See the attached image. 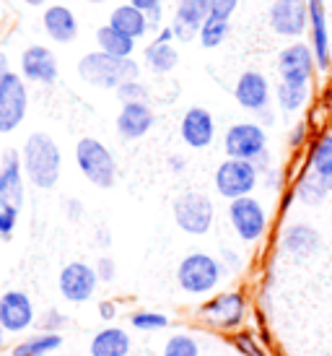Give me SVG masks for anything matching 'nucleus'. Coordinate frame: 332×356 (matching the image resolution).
I'll list each match as a JSON object with an SVG mask.
<instances>
[{
	"instance_id": "22",
	"label": "nucleus",
	"mask_w": 332,
	"mask_h": 356,
	"mask_svg": "<svg viewBox=\"0 0 332 356\" xmlns=\"http://www.w3.org/2000/svg\"><path fill=\"white\" fill-rule=\"evenodd\" d=\"M0 200L10 206H24V164L21 151H3L0 156Z\"/></svg>"
},
{
	"instance_id": "20",
	"label": "nucleus",
	"mask_w": 332,
	"mask_h": 356,
	"mask_svg": "<svg viewBox=\"0 0 332 356\" xmlns=\"http://www.w3.org/2000/svg\"><path fill=\"white\" fill-rule=\"evenodd\" d=\"M179 136L190 149H208L215 140V120L206 107H190L182 115Z\"/></svg>"
},
{
	"instance_id": "3",
	"label": "nucleus",
	"mask_w": 332,
	"mask_h": 356,
	"mask_svg": "<svg viewBox=\"0 0 332 356\" xmlns=\"http://www.w3.org/2000/svg\"><path fill=\"white\" fill-rule=\"evenodd\" d=\"M226 268L218 257L208 252H190L176 266V284L190 297H208L224 281Z\"/></svg>"
},
{
	"instance_id": "8",
	"label": "nucleus",
	"mask_w": 332,
	"mask_h": 356,
	"mask_svg": "<svg viewBox=\"0 0 332 356\" xmlns=\"http://www.w3.org/2000/svg\"><path fill=\"white\" fill-rule=\"evenodd\" d=\"M229 224L234 229V234L244 245H254L267 234V227H270V216L260 200L254 195H247V198H236L229 200Z\"/></svg>"
},
{
	"instance_id": "49",
	"label": "nucleus",
	"mask_w": 332,
	"mask_h": 356,
	"mask_svg": "<svg viewBox=\"0 0 332 356\" xmlns=\"http://www.w3.org/2000/svg\"><path fill=\"white\" fill-rule=\"evenodd\" d=\"M10 73H13V70H10V65H8V58H6V52H0V83L8 79Z\"/></svg>"
},
{
	"instance_id": "2",
	"label": "nucleus",
	"mask_w": 332,
	"mask_h": 356,
	"mask_svg": "<svg viewBox=\"0 0 332 356\" xmlns=\"http://www.w3.org/2000/svg\"><path fill=\"white\" fill-rule=\"evenodd\" d=\"M78 76L83 83L88 86H97V89H117L119 83L125 81H133L140 76V65L138 60L133 58H115V55H107L101 50L86 52L83 58L78 60Z\"/></svg>"
},
{
	"instance_id": "26",
	"label": "nucleus",
	"mask_w": 332,
	"mask_h": 356,
	"mask_svg": "<svg viewBox=\"0 0 332 356\" xmlns=\"http://www.w3.org/2000/svg\"><path fill=\"white\" fill-rule=\"evenodd\" d=\"M109 24L115 26L117 31L133 37V40H143L148 34V19L146 10L135 8L133 3H122L117 8L109 13Z\"/></svg>"
},
{
	"instance_id": "32",
	"label": "nucleus",
	"mask_w": 332,
	"mask_h": 356,
	"mask_svg": "<svg viewBox=\"0 0 332 356\" xmlns=\"http://www.w3.org/2000/svg\"><path fill=\"white\" fill-rule=\"evenodd\" d=\"M229 31H231L229 19H218V16L210 13L206 19V24H203V29H200V34H197V40H200V44H203L206 50H215V47H221L226 42Z\"/></svg>"
},
{
	"instance_id": "30",
	"label": "nucleus",
	"mask_w": 332,
	"mask_h": 356,
	"mask_svg": "<svg viewBox=\"0 0 332 356\" xmlns=\"http://www.w3.org/2000/svg\"><path fill=\"white\" fill-rule=\"evenodd\" d=\"M309 102V86H296V83H285L278 81L275 86V104L283 115H296L301 112Z\"/></svg>"
},
{
	"instance_id": "43",
	"label": "nucleus",
	"mask_w": 332,
	"mask_h": 356,
	"mask_svg": "<svg viewBox=\"0 0 332 356\" xmlns=\"http://www.w3.org/2000/svg\"><path fill=\"white\" fill-rule=\"evenodd\" d=\"M263 179H265V188L267 190H281L283 188V172L281 169H267L263 175Z\"/></svg>"
},
{
	"instance_id": "16",
	"label": "nucleus",
	"mask_w": 332,
	"mask_h": 356,
	"mask_svg": "<svg viewBox=\"0 0 332 356\" xmlns=\"http://www.w3.org/2000/svg\"><path fill=\"white\" fill-rule=\"evenodd\" d=\"M309 44H312L317 70L327 73L332 65V40L327 29V8L324 0H309Z\"/></svg>"
},
{
	"instance_id": "11",
	"label": "nucleus",
	"mask_w": 332,
	"mask_h": 356,
	"mask_svg": "<svg viewBox=\"0 0 332 356\" xmlns=\"http://www.w3.org/2000/svg\"><path fill=\"white\" fill-rule=\"evenodd\" d=\"M29 109V91L26 79L19 73H10L0 83V136H8L19 128Z\"/></svg>"
},
{
	"instance_id": "27",
	"label": "nucleus",
	"mask_w": 332,
	"mask_h": 356,
	"mask_svg": "<svg viewBox=\"0 0 332 356\" xmlns=\"http://www.w3.org/2000/svg\"><path fill=\"white\" fill-rule=\"evenodd\" d=\"M63 348V333H34L10 348V356H47Z\"/></svg>"
},
{
	"instance_id": "28",
	"label": "nucleus",
	"mask_w": 332,
	"mask_h": 356,
	"mask_svg": "<svg viewBox=\"0 0 332 356\" xmlns=\"http://www.w3.org/2000/svg\"><path fill=\"white\" fill-rule=\"evenodd\" d=\"M143 60H146V65L153 73L158 76H166V73H172L176 68V63H179V52L172 42H151L146 44V50H143Z\"/></svg>"
},
{
	"instance_id": "54",
	"label": "nucleus",
	"mask_w": 332,
	"mask_h": 356,
	"mask_svg": "<svg viewBox=\"0 0 332 356\" xmlns=\"http://www.w3.org/2000/svg\"><path fill=\"white\" fill-rule=\"evenodd\" d=\"M270 3H273V0H270Z\"/></svg>"
},
{
	"instance_id": "45",
	"label": "nucleus",
	"mask_w": 332,
	"mask_h": 356,
	"mask_svg": "<svg viewBox=\"0 0 332 356\" xmlns=\"http://www.w3.org/2000/svg\"><path fill=\"white\" fill-rule=\"evenodd\" d=\"M257 122H260L263 128H270V125H275V112L270 107L260 109V112H257Z\"/></svg>"
},
{
	"instance_id": "55",
	"label": "nucleus",
	"mask_w": 332,
	"mask_h": 356,
	"mask_svg": "<svg viewBox=\"0 0 332 356\" xmlns=\"http://www.w3.org/2000/svg\"><path fill=\"white\" fill-rule=\"evenodd\" d=\"M63 356H65V354H63Z\"/></svg>"
},
{
	"instance_id": "48",
	"label": "nucleus",
	"mask_w": 332,
	"mask_h": 356,
	"mask_svg": "<svg viewBox=\"0 0 332 356\" xmlns=\"http://www.w3.org/2000/svg\"><path fill=\"white\" fill-rule=\"evenodd\" d=\"M176 37H174V29H172V24L169 26H161L158 29V34H156V42H174Z\"/></svg>"
},
{
	"instance_id": "50",
	"label": "nucleus",
	"mask_w": 332,
	"mask_h": 356,
	"mask_svg": "<svg viewBox=\"0 0 332 356\" xmlns=\"http://www.w3.org/2000/svg\"><path fill=\"white\" fill-rule=\"evenodd\" d=\"M169 167H172V172H182V169H185V159H182V156H169Z\"/></svg>"
},
{
	"instance_id": "13",
	"label": "nucleus",
	"mask_w": 332,
	"mask_h": 356,
	"mask_svg": "<svg viewBox=\"0 0 332 356\" xmlns=\"http://www.w3.org/2000/svg\"><path fill=\"white\" fill-rule=\"evenodd\" d=\"M317 70V60H314L312 44L309 42H291L288 47L281 50L278 55V76L285 83H296V86H309Z\"/></svg>"
},
{
	"instance_id": "17",
	"label": "nucleus",
	"mask_w": 332,
	"mask_h": 356,
	"mask_svg": "<svg viewBox=\"0 0 332 356\" xmlns=\"http://www.w3.org/2000/svg\"><path fill=\"white\" fill-rule=\"evenodd\" d=\"M270 97H273V89H270V81L265 79V73L260 70H244L239 79H236L234 86V99L239 102V107L247 109V112H260V109L270 107Z\"/></svg>"
},
{
	"instance_id": "19",
	"label": "nucleus",
	"mask_w": 332,
	"mask_h": 356,
	"mask_svg": "<svg viewBox=\"0 0 332 356\" xmlns=\"http://www.w3.org/2000/svg\"><path fill=\"white\" fill-rule=\"evenodd\" d=\"M153 122H156V115H153L148 102H130V104L119 107L115 128H117V136L122 140H138L151 133Z\"/></svg>"
},
{
	"instance_id": "51",
	"label": "nucleus",
	"mask_w": 332,
	"mask_h": 356,
	"mask_svg": "<svg viewBox=\"0 0 332 356\" xmlns=\"http://www.w3.org/2000/svg\"><path fill=\"white\" fill-rule=\"evenodd\" d=\"M21 3H26V6H34V8H37V6H44L47 0H21Z\"/></svg>"
},
{
	"instance_id": "4",
	"label": "nucleus",
	"mask_w": 332,
	"mask_h": 356,
	"mask_svg": "<svg viewBox=\"0 0 332 356\" xmlns=\"http://www.w3.org/2000/svg\"><path fill=\"white\" fill-rule=\"evenodd\" d=\"M247 312H249V302L244 291L239 289L221 291L197 307V317L215 330H239L244 325Z\"/></svg>"
},
{
	"instance_id": "40",
	"label": "nucleus",
	"mask_w": 332,
	"mask_h": 356,
	"mask_svg": "<svg viewBox=\"0 0 332 356\" xmlns=\"http://www.w3.org/2000/svg\"><path fill=\"white\" fill-rule=\"evenodd\" d=\"M210 3V13L218 19H231L234 10L239 8V0H208Z\"/></svg>"
},
{
	"instance_id": "29",
	"label": "nucleus",
	"mask_w": 332,
	"mask_h": 356,
	"mask_svg": "<svg viewBox=\"0 0 332 356\" xmlns=\"http://www.w3.org/2000/svg\"><path fill=\"white\" fill-rule=\"evenodd\" d=\"M97 47L101 52H107V55H115V58H133L135 40L117 31L112 24H107V26H99L97 29Z\"/></svg>"
},
{
	"instance_id": "38",
	"label": "nucleus",
	"mask_w": 332,
	"mask_h": 356,
	"mask_svg": "<svg viewBox=\"0 0 332 356\" xmlns=\"http://www.w3.org/2000/svg\"><path fill=\"white\" fill-rule=\"evenodd\" d=\"M306 140H309V122L306 120H299L291 130H288V149H301L306 146Z\"/></svg>"
},
{
	"instance_id": "1",
	"label": "nucleus",
	"mask_w": 332,
	"mask_h": 356,
	"mask_svg": "<svg viewBox=\"0 0 332 356\" xmlns=\"http://www.w3.org/2000/svg\"><path fill=\"white\" fill-rule=\"evenodd\" d=\"M21 164H24V175L34 188L52 190L58 185L60 172H63V154H60V146L49 133L34 130L29 138L24 140Z\"/></svg>"
},
{
	"instance_id": "6",
	"label": "nucleus",
	"mask_w": 332,
	"mask_h": 356,
	"mask_svg": "<svg viewBox=\"0 0 332 356\" xmlns=\"http://www.w3.org/2000/svg\"><path fill=\"white\" fill-rule=\"evenodd\" d=\"M260 169L254 167L252 161H244V159H229L226 156L213 175V185L215 193L226 200H236V198H247L252 195L257 185H260Z\"/></svg>"
},
{
	"instance_id": "36",
	"label": "nucleus",
	"mask_w": 332,
	"mask_h": 356,
	"mask_svg": "<svg viewBox=\"0 0 332 356\" xmlns=\"http://www.w3.org/2000/svg\"><path fill=\"white\" fill-rule=\"evenodd\" d=\"M34 325L40 327L42 333H63V327L68 325V317L63 315L60 309H44Z\"/></svg>"
},
{
	"instance_id": "15",
	"label": "nucleus",
	"mask_w": 332,
	"mask_h": 356,
	"mask_svg": "<svg viewBox=\"0 0 332 356\" xmlns=\"http://www.w3.org/2000/svg\"><path fill=\"white\" fill-rule=\"evenodd\" d=\"M34 323H37V315L26 291L10 289L6 294H0V325L6 327V333H13V336L26 333Z\"/></svg>"
},
{
	"instance_id": "52",
	"label": "nucleus",
	"mask_w": 332,
	"mask_h": 356,
	"mask_svg": "<svg viewBox=\"0 0 332 356\" xmlns=\"http://www.w3.org/2000/svg\"><path fill=\"white\" fill-rule=\"evenodd\" d=\"M3 346H6V327L0 325V351H3Z\"/></svg>"
},
{
	"instance_id": "10",
	"label": "nucleus",
	"mask_w": 332,
	"mask_h": 356,
	"mask_svg": "<svg viewBox=\"0 0 332 356\" xmlns=\"http://www.w3.org/2000/svg\"><path fill=\"white\" fill-rule=\"evenodd\" d=\"M267 24L283 40H301L309 31V0H273Z\"/></svg>"
},
{
	"instance_id": "53",
	"label": "nucleus",
	"mask_w": 332,
	"mask_h": 356,
	"mask_svg": "<svg viewBox=\"0 0 332 356\" xmlns=\"http://www.w3.org/2000/svg\"><path fill=\"white\" fill-rule=\"evenodd\" d=\"M86 3H94V6H99V3H107V0H86Z\"/></svg>"
},
{
	"instance_id": "33",
	"label": "nucleus",
	"mask_w": 332,
	"mask_h": 356,
	"mask_svg": "<svg viewBox=\"0 0 332 356\" xmlns=\"http://www.w3.org/2000/svg\"><path fill=\"white\" fill-rule=\"evenodd\" d=\"M130 325L140 330V333H156V330H164V327L172 325V320L164 315V312H151V309H138L130 315Z\"/></svg>"
},
{
	"instance_id": "37",
	"label": "nucleus",
	"mask_w": 332,
	"mask_h": 356,
	"mask_svg": "<svg viewBox=\"0 0 332 356\" xmlns=\"http://www.w3.org/2000/svg\"><path fill=\"white\" fill-rule=\"evenodd\" d=\"M19 213H21V208L10 206L6 200H0V239L13 237V229L19 224Z\"/></svg>"
},
{
	"instance_id": "34",
	"label": "nucleus",
	"mask_w": 332,
	"mask_h": 356,
	"mask_svg": "<svg viewBox=\"0 0 332 356\" xmlns=\"http://www.w3.org/2000/svg\"><path fill=\"white\" fill-rule=\"evenodd\" d=\"M161 356H200V343L187 333H174L172 338H166Z\"/></svg>"
},
{
	"instance_id": "14",
	"label": "nucleus",
	"mask_w": 332,
	"mask_h": 356,
	"mask_svg": "<svg viewBox=\"0 0 332 356\" xmlns=\"http://www.w3.org/2000/svg\"><path fill=\"white\" fill-rule=\"evenodd\" d=\"M278 250H281V255L296 260V263L312 260L322 250V234H319V229L306 224V221H293L281 232Z\"/></svg>"
},
{
	"instance_id": "39",
	"label": "nucleus",
	"mask_w": 332,
	"mask_h": 356,
	"mask_svg": "<svg viewBox=\"0 0 332 356\" xmlns=\"http://www.w3.org/2000/svg\"><path fill=\"white\" fill-rule=\"evenodd\" d=\"M97 276H99V281H104V284H109V281H112V278L117 276V266H115V260H112V257L109 255H101L97 260Z\"/></svg>"
},
{
	"instance_id": "25",
	"label": "nucleus",
	"mask_w": 332,
	"mask_h": 356,
	"mask_svg": "<svg viewBox=\"0 0 332 356\" xmlns=\"http://www.w3.org/2000/svg\"><path fill=\"white\" fill-rule=\"evenodd\" d=\"M133 341L122 327L109 325L104 330H99L97 336L88 343V354L91 356H127L130 354Z\"/></svg>"
},
{
	"instance_id": "44",
	"label": "nucleus",
	"mask_w": 332,
	"mask_h": 356,
	"mask_svg": "<svg viewBox=\"0 0 332 356\" xmlns=\"http://www.w3.org/2000/svg\"><path fill=\"white\" fill-rule=\"evenodd\" d=\"M97 309H99V315H101V320H115L117 317V302H112V299H101L97 305Z\"/></svg>"
},
{
	"instance_id": "9",
	"label": "nucleus",
	"mask_w": 332,
	"mask_h": 356,
	"mask_svg": "<svg viewBox=\"0 0 332 356\" xmlns=\"http://www.w3.org/2000/svg\"><path fill=\"white\" fill-rule=\"evenodd\" d=\"M224 151L229 159H244L254 164L263 154H267V133L257 120L234 122L224 133Z\"/></svg>"
},
{
	"instance_id": "41",
	"label": "nucleus",
	"mask_w": 332,
	"mask_h": 356,
	"mask_svg": "<svg viewBox=\"0 0 332 356\" xmlns=\"http://www.w3.org/2000/svg\"><path fill=\"white\" fill-rule=\"evenodd\" d=\"M221 263H224L226 273H236V270H242V266H244L242 255L234 252V250H224V252H221Z\"/></svg>"
},
{
	"instance_id": "5",
	"label": "nucleus",
	"mask_w": 332,
	"mask_h": 356,
	"mask_svg": "<svg viewBox=\"0 0 332 356\" xmlns=\"http://www.w3.org/2000/svg\"><path fill=\"white\" fill-rule=\"evenodd\" d=\"M76 164H78L81 175L101 190H109L117 179V161L99 138L86 136L76 143Z\"/></svg>"
},
{
	"instance_id": "35",
	"label": "nucleus",
	"mask_w": 332,
	"mask_h": 356,
	"mask_svg": "<svg viewBox=\"0 0 332 356\" xmlns=\"http://www.w3.org/2000/svg\"><path fill=\"white\" fill-rule=\"evenodd\" d=\"M115 94H117L119 104H130V102H148V89H146V83H140L138 79L125 81V83H119L117 89H115Z\"/></svg>"
},
{
	"instance_id": "18",
	"label": "nucleus",
	"mask_w": 332,
	"mask_h": 356,
	"mask_svg": "<svg viewBox=\"0 0 332 356\" xmlns=\"http://www.w3.org/2000/svg\"><path fill=\"white\" fill-rule=\"evenodd\" d=\"M58 58L55 52L44 47V44H29L26 50L21 52V76L31 83H55L58 81Z\"/></svg>"
},
{
	"instance_id": "23",
	"label": "nucleus",
	"mask_w": 332,
	"mask_h": 356,
	"mask_svg": "<svg viewBox=\"0 0 332 356\" xmlns=\"http://www.w3.org/2000/svg\"><path fill=\"white\" fill-rule=\"evenodd\" d=\"M42 26L47 31V37L58 44H70L78 37V19L76 13L63 6V3H52L42 13Z\"/></svg>"
},
{
	"instance_id": "24",
	"label": "nucleus",
	"mask_w": 332,
	"mask_h": 356,
	"mask_svg": "<svg viewBox=\"0 0 332 356\" xmlns=\"http://www.w3.org/2000/svg\"><path fill=\"white\" fill-rule=\"evenodd\" d=\"M291 190L301 206H309V208L322 206L332 193V179L322 177V175H317V172H312V169L306 167V172H301V175L296 177Z\"/></svg>"
},
{
	"instance_id": "46",
	"label": "nucleus",
	"mask_w": 332,
	"mask_h": 356,
	"mask_svg": "<svg viewBox=\"0 0 332 356\" xmlns=\"http://www.w3.org/2000/svg\"><path fill=\"white\" fill-rule=\"evenodd\" d=\"M130 3H133V6H135V8H140V10H153V8H161V3H164V0H130Z\"/></svg>"
},
{
	"instance_id": "31",
	"label": "nucleus",
	"mask_w": 332,
	"mask_h": 356,
	"mask_svg": "<svg viewBox=\"0 0 332 356\" xmlns=\"http://www.w3.org/2000/svg\"><path fill=\"white\" fill-rule=\"evenodd\" d=\"M309 169L332 179V133H324L309 149Z\"/></svg>"
},
{
	"instance_id": "42",
	"label": "nucleus",
	"mask_w": 332,
	"mask_h": 356,
	"mask_svg": "<svg viewBox=\"0 0 332 356\" xmlns=\"http://www.w3.org/2000/svg\"><path fill=\"white\" fill-rule=\"evenodd\" d=\"M234 343H236V348H239V351H242L244 356H265L260 348L254 346V341L249 336H236Z\"/></svg>"
},
{
	"instance_id": "47",
	"label": "nucleus",
	"mask_w": 332,
	"mask_h": 356,
	"mask_svg": "<svg viewBox=\"0 0 332 356\" xmlns=\"http://www.w3.org/2000/svg\"><path fill=\"white\" fill-rule=\"evenodd\" d=\"M146 19H148V29H161V8L148 10Z\"/></svg>"
},
{
	"instance_id": "21",
	"label": "nucleus",
	"mask_w": 332,
	"mask_h": 356,
	"mask_svg": "<svg viewBox=\"0 0 332 356\" xmlns=\"http://www.w3.org/2000/svg\"><path fill=\"white\" fill-rule=\"evenodd\" d=\"M210 16V3L208 0H179L172 19V29L179 42H192L203 29L206 19Z\"/></svg>"
},
{
	"instance_id": "12",
	"label": "nucleus",
	"mask_w": 332,
	"mask_h": 356,
	"mask_svg": "<svg viewBox=\"0 0 332 356\" xmlns=\"http://www.w3.org/2000/svg\"><path fill=\"white\" fill-rule=\"evenodd\" d=\"M99 276L97 268L83 263V260H73L68 266H63L58 276V289L60 297L70 302V305H83L97 294Z\"/></svg>"
},
{
	"instance_id": "7",
	"label": "nucleus",
	"mask_w": 332,
	"mask_h": 356,
	"mask_svg": "<svg viewBox=\"0 0 332 356\" xmlns=\"http://www.w3.org/2000/svg\"><path fill=\"white\" fill-rule=\"evenodd\" d=\"M172 213H174L176 227L185 234H192V237L208 234L215 221L213 200L208 198L206 193H195V190L176 195V200L172 203Z\"/></svg>"
}]
</instances>
